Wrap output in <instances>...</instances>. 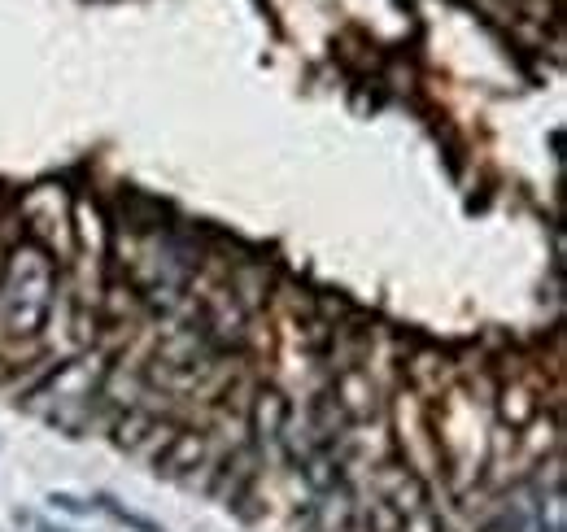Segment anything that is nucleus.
I'll use <instances>...</instances> for the list:
<instances>
[{
    "label": "nucleus",
    "mask_w": 567,
    "mask_h": 532,
    "mask_svg": "<svg viewBox=\"0 0 567 532\" xmlns=\"http://www.w3.org/2000/svg\"><path fill=\"white\" fill-rule=\"evenodd\" d=\"M249 423H253V432H258L262 441H280V432L288 428V402H284V393L262 389L258 397H253Z\"/></svg>",
    "instance_id": "f03ea898"
},
{
    "label": "nucleus",
    "mask_w": 567,
    "mask_h": 532,
    "mask_svg": "<svg viewBox=\"0 0 567 532\" xmlns=\"http://www.w3.org/2000/svg\"><path fill=\"white\" fill-rule=\"evenodd\" d=\"M57 293V266L53 253L35 240H18L0 271V328L5 336H35L44 328Z\"/></svg>",
    "instance_id": "f257e3e1"
},
{
    "label": "nucleus",
    "mask_w": 567,
    "mask_h": 532,
    "mask_svg": "<svg viewBox=\"0 0 567 532\" xmlns=\"http://www.w3.org/2000/svg\"><path fill=\"white\" fill-rule=\"evenodd\" d=\"M92 506H101V511H110L118 524H127V528H136V532H166L162 524H153V519H144V515H136V511H127V506H118L110 493H101V498H96Z\"/></svg>",
    "instance_id": "7ed1b4c3"
},
{
    "label": "nucleus",
    "mask_w": 567,
    "mask_h": 532,
    "mask_svg": "<svg viewBox=\"0 0 567 532\" xmlns=\"http://www.w3.org/2000/svg\"><path fill=\"white\" fill-rule=\"evenodd\" d=\"M48 502H53L57 511H70V515H88V511H92V506H88V502H79L75 493H48Z\"/></svg>",
    "instance_id": "20e7f679"
}]
</instances>
